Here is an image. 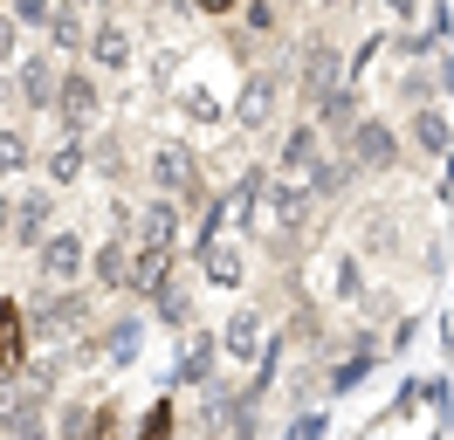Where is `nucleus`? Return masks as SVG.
Segmentation results:
<instances>
[{
	"label": "nucleus",
	"instance_id": "obj_32",
	"mask_svg": "<svg viewBox=\"0 0 454 440\" xmlns=\"http://www.w3.org/2000/svg\"><path fill=\"white\" fill-rule=\"evenodd\" d=\"M200 14H234V7H241V0H193Z\"/></svg>",
	"mask_w": 454,
	"mask_h": 440
},
{
	"label": "nucleus",
	"instance_id": "obj_22",
	"mask_svg": "<svg viewBox=\"0 0 454 440\" xmlns=\"http://www.w3.org/2000/svg\"><path fill=\"white\" fill-rule=\"evenodd\" d=\"M83 165H90V152H83V138L69 131L56 152H49V179H56V186H69V179H83Z\"/></svg>",
	"mask_w": 454,
	"mask_h": 440
},
{
	"label": "nucleus",
	"instance_id": "obj_14",
	"mask_svg": "<svg viewBox=\"0 0 454 440\" xmlns=\"http://www.w3.org/2000/svg\"><path fill=\"white\" fill-rule=\"evenodd\" d=\"M83 55L97 62V69H131V35H124L117 21H97L83 35Z\"/></svg>",
	"mask_w": 454,
	"mask_h": 440
},
{
	"label": "nucleus",
	"instance_id": "obj_20",
	"mask_svg": "<svg viewBox=\"0 0 454 440\" xmlns=\"http://www.w3.org/2000/svg\"><path fill=\"white\" fill-rule=\"evenodd\" d=\"M317 152H324V131H317V124H289V131H283V152H276V159H283V172H310Z\"/></svg>",
	"mask_w": 454,
	"mask_h": 440
},
{
	"label": "nucleus",
	"instance_id": "obj_2",
	"mask_svg": "<svg viewBox=\"0 0 454 440\" xmlns=\"http://www.w3.org/2000/svg\"><path fill=\"white\" fill-rule=\"evenodd\" d=\"M83 262H90V248H83V234L76 227H49L42 241H35V269H42V282H76L83 275Z\"/></svg>",
	"mask_w": 454,
	"mask_h": 440
},
{
	"label": "nucleus",
	"instance_id": "obj_18",
	"mask_svg": "<svg viewBox=\"0 0 454 440\" xmlns=\"http://www.w3.org/2000/svg\"><path fill=\"white\" fill-rule=\"evenodd\" d=\"M21 358H28V310L0 302V372H14Z\"/></svg>",
	"mask_w": 454,
	"mask_h": 440
},
{
	"label": "nucleus",
	"instance_id": "obj_5",
	"mask_svg": "<svg viewBox=\"0 0 454 440\" xmlns=\"http://www.w3.org/2000/svg\"><path fill=\"white\" fill-rule=\"evenodd\" d=\"M276 104H283V76H276V69H255V76L241 82V97H234V124H241V131H262V124L276 117Z\"/></svg>",
	"mask_w": 454,
	"mask_h": 440
},
{
	"label": "nucleus",
	"instance_id": "obj_31",
	"mask_svg": "<svg viewBox=\"0 0 454 440\" xmlns=\"http://www.w3.org/2000/svg\"><path fill=\"white\" fill-rule=\"evenodd\" d=\"M90 427V406H62V434H83Z\"/></svg>",
	"mask_w": 454,
	"mask_h": 440
},
{
	"label": "nucleus",
	"instance_id": "obj_35",
	"mask_svg": "<svg viewBox=\"0 0 454 440\" xmlns=\"http://www.w3.org/2000/svg\"><path fill=\"white\" fill-rule=\"evenodd\" d=\"M386 7H393V14H413V0H386Z\"/></svg>",
	"mask_w": 454,
	"mask_h": 440
},
{
	"label": "nucleus",
	"instance_id": "obj_30",
	"mask_svg": "<svg viewBox=\"0 0 454 440\" xmlns=\"http://www.w3.org/2000/svg\"><path fill=\"white\" fill-rule=\"evenodd\" d=\"M14 42H21V28H14V14H0V62L14 55Z\"/></svg>",
	"mask_w": 454,
	"mask_h": 440
},
{
	"label": "nucleus",
	"instance_id": "obj_15",
	"mask_svg": "<svg viewBox=\"0 0 454 440\" xmlns=\"http://www.w3.org/2000/svg\"><path fill=\"white\" fill-rule=\"evenodd\" d=\"M351 179H358V165H351V152H344V145H338V152H317V159H310V192H317V200L344 192Z\"/></svg>",
	"mask_w": 454,
	"mask_h": 440
},
{
	"label": "nucleus",
	"instance_id": "obj_36",
	"mask_svg": "<svg viewBox=\"0 0 454 440\" xmlns=\"http://www.w3.org/2000/svg\"><path fill=\"white\" fill-rule=\"evenodd\" d=\"M324 7H351V0H324Z\"/></svg>",
	"mask_w": 454,
	"mask_h": 440
},
{
	"label": "nucleus",
	"instance_id": "obj_1",
	"mask_svg": "<svg viewBox=\"0 0 454 440\" xmlns=\"http://www.w3.org/2000/svg\"><path fill=\"white\" fill-rule=\"evenodd\" d=\"M338 145L351 152L358 172H393V165H399V131L386 124V117H365V110H358V124H351Z\"/></svg>",
	"mask_w": 454,
	"mask_h": 440
},
{
	"label": "nucleus",
	"instance_id": "obj_10",
	"mask_svg": "<svg viewBox=\"0 0 454 440\" xmlns=\"http://www.w3.org/2000/svg\"><path fill=\"white\" fill-rule=\"evenodd\" d=\"M131 234H138L145 248H179V200H172V192H159V200L131 220Z\"/></svg>",
	"mask_w": 454,
	"mask_h": 440
},
{
	"label": "nucleus",
	"instance_id": "obj_4",
	"mask_svg": "<svg viewBox=\"0 0 454 440\" xmlns=\"http://www.w3.org/2000/svg\"><path fill=\"white\" fill-rule=\"evenodd\" d=\"M145 172H152V186L172 192V200H200V165L186 145H159L152 159H145Z\"/></svg>",
	"mask_w": 454,
	"mask_h": 440
},
{
	"label": "nucleus",
	"instance_id": "obj_19",
	"mask_svg": "<svg viewBox=\"0 0 454 440\" xmlns=\"http://www.w3.org/2000/svg\"><path fill=\"white\" fill-rule=\"evenodd\" d=\"M83 269L97 275V289H131V248H124V241L97 248V255H90Z\"/></svg>",
	"mask_w": 454,
	"mask_h": 440
},
{
	"label": "nucleus",
	"instance_id": "obj_16",
	"mask_svg": "<svg viewBox=\"0 0 454 440\" xmlns=\"http://www.w3.org/2000/svg\"><path fill=\"white\" fill-rule=\"evenodd\" d=\"M331 82H338V49H331V42H303V82H296V90H303V104L324 97Z\"/></svg>",
	"mask_w": 454,
	"mask_h": 440
},
{
	"label": "nucleus",
	"instance_id": "obj_23",
	"mask_svg": "<svg viewBox=\"0 0 454 440\" xmlns=\"http://www.w3.org/2000/svg\"><path fill=\"white\" fill-rule=\"evenodd\" d=\"M152 302H159V317H166L172 330H186V324H193V302H186V289H172V282H159V289H152Z\"/></svg>",
	"mask_w": 454,
	"mask_h": 440
},
{
	"label": "nucleus",
	"instance_id": "obj_26",
	"mask_svg": "<svg viewBox=\"0 0 454 440\" xmlns=\"http://www.w3.org/2000/svg\"><path fill=\"white\" fill-rule=\"evenodd\" d=\"M214 358H221L214 344H193V351L179 358V379H186V385H207V372H214Z\"/></svg>",
	"mask_w": 454,
	"mask_h": 440
},
{
	"label": "nucleus",
	"instance_id": "obj_13",
	"mask_svg": "<svg viewBox=\"0 0 454 440\" xmlns=\"http://www.w3.org/2000/svg\"><path fill=\"white\" fill-rule=\"evenodd\" d=\"M221 351L234 358V365H255V358L269 351V344H262V317H255V310H234V317H227V330H221Z\"/></svg>",
	"mask_w": 454,
	"mask_h": 440
},
{
	"label": "nucleus",
	"instance_id": "obj_34",
	"mask_svg": "<svg viewBox=\"0 0 454 440\" xmlns=\"http://www.w3.org/2000/svg\"><path fill=\"white\" fill-rule=\"evenodd\" d=\"M76 7H83V14H104V7H111V0H76Z\"/></svg>",
	"mask_w": 454,
	"mask_h": 440
},
{
	"label": "nucleus",
	"instance_id": "obj_24",
	"mask_svg": "<svg viewBox=\"0 0 454 440\" xmlns=\"http://www.w3.org/2000/svg\"><path fill=\"white\" fill-rule=\"evenodd\" d=\"M207 282H241V255H234V248H221V241H207Z\"/></svg>",
	"mask_w": 454,
	"mask_h": 440
},
{
	"label": "nucleus",
	"instance_id": "obj_25",
	"mask_svg": "<svg viewBox=\"0 0 454 440\" xmlns=\"http://www.w3.org/2000/svg\"><path fill=\"white\" fill-rule=\"evenodd\" d=\"M28 131H0V179H7V172H28Z\"/></svg>",
	"mask_w": 454,
	"mask_h": 440
},
{
	"label": "nucleus",
	"instance_id": "obj_29",
	"mask_svg": "<svg viewBox=\"0 0 454 440\" xmlns=\"http://www.w3.org/2000/svg\"><path fill=\"white\" fill-rule=\"evenodd\" d=\"M104 351H111L117 365H124V358L138 351V324H124V330H111V337H104Z\"/></svg>",
	"mask_w": 454,
	"mask_h": 440
},
{
	"label": "nucleus",
	"instance_id": "obj_8",
	"mask_svg": "<svg viewBox=\"0 0 454 440\" xmlns=\"http://www.w3.org/2000/svg\"><path fill=\"white\" fill-rule=\"evenodd\" d=\"M49 227H56V192H49V186L21 192V200H14V220H7V234H14L21 248H35Z\"/></svg>",
	"mask_w": 454,
	"mask_h": 440
},
{
	"label": "nucleus",
	"instance_id": "obj_6",
	"mask_svg": "<svg viewBox=\"0 0 454 440\" xmlns=\"http://www.w3.org/2000/svg\"><path fill=\"white\" fill-rule=\"evenodd\" d=\"M269 214H276V248H283V241H296V234L310 227V214H317V192L289 179V186H276V192H269Z\"/></svg>",
	"mask_w": 454,
	"mask_h": 440
},
{
	"label": "nucleus",
	"instance_id": "obj_27",
	"mask_svg": "<svg viewBox=\"0 0 454 440\" xmlns=\"http://www.w3.org/2000/svg\"><path fill=\"white\" fill-rule=\"evenodd\" d=\"M21 392H28V385L14 379V372L0 379V434H7V420H14V406H21Z\"/></svg>",
	"mask_w": 454,
	"mask_h": 440
},
{
	"label": "nucleus",
	"instance_id": "obj_7",
	"mask_svg": "<svg viewBox=\"0 0 454 440\" xmlns=\"http://www.w3.org/2000/svg\"><path fill=\"white\" fill-rule=\"evenodd\" d=\"M56 110H62L69 131H83L90 117H97V76H90V69H62L56 76Z\"/></svg>",
	"mask_w": 454,
	"mask_h": 440
},
{
	"label": "nucleus",
	"instance_id": "obj_3",
	"mask_svg": "<svg viewBox=\"0 0 454 440\" xmlns=\"http://www.w3.org/2000/svg\"><path fill=\"white\" fill-rule=\"evenodd\" d=\"M56 76H62V55L56 49H35L14 62V97L28 110H56Z\"/></svg>",
	"mask_w": 454,
	"mask_h": 440
},
{
	"label": "nucleus",
	"instance_id": "obj_33",
	"mask_svg": "<svg viewBox=\"0 0 454 440\" xmlns=\"http://www.w3.org/2000/svg\"><path fill=\"white\" fill-rule=\"evenodd\" d=\"M7 220H14V200H7V186H0V241H7Z\"/></svg>",
	"mask_w": 454,
	"mask_h": 440
},
{
	"label": "nucleus",
	"instance_id": "obj_28",
	"mask_svg": "<svg viewBox=\"0 0 454 440\" xmlns=\"http://www.w3.org/2000/svg\"><path fill=\"white\" fill-rule=\"evenodd\" d=\"M49 7H56V0H14V28H42Z\"/></svg>",
	"mask_w": 454,
	"mask_h": 440
},
{
	"label": "nucleus",
	"instance_id": "obj_21",
	"mask_svg": "<svg viewBox=\"0 0 454 440\" xmlns=\"http://www.w3.org/2000/svg\"><path fill=\"white\" fill-rule=\"evenodd\" d=\"M166 269H172V248H138L131 255V296H152L166 282Z\"/></svg>",
	"mask_w": 454,
	"mask_h": 440
},
{
	"label": "nucleus",
	"instance_id": "obj_17",
	"mask_svg": "<svg viewBox=\"0 0 454 440\" xmlns=\"http://www.w3.org/2000/svg\"><path fill=\"white\" fill-rule=\"evenodd\" d=\"M49 49L56 55H76L83 49V35H90V21H83V7H76V0H62V7H49Z\"/></svg>",
	"mask_w": 454,
	"mask_h": 440
},
{
	"label": "nucleus",
	"instance_id": "obj_11",
	"mask_svg": "<svg viewBox=\"0 0 454 440\" xmlns=\"http://www.w3.org/2000/svg\"><path fill=\"white\" fill-rule=\"evenodd\" d=\"M83 317H90V296H76V289H69V296H49V302H42V310L28 317V330H35V337H69Z\"/></svg>",
	"mask_w": 454,
	"mask_h": 440
},
{
	"label": "nucleus",
	"instance_id": "obj_9",
	"mask_svg": "<svg viewBox=\"0 0 454 440\" xmlns=\"http://www.w3.org/2000/svg\"><path fill=\"white\" fill-rule=\"evenodd\" d=\"M310 124L324 138H344L351 124H358V90H351V82H331L324 97H310Z\"/></svg>",
	"mask_w": 454,
	"mask_h": 440
},
{
	"label": "nucleus",
	"instance_id": "obj_12",
	"mask_svg": "<svg viewBox=\"0 0 454 440\" xmlns=\"http://www.w3.org/2000/svg\"><path fill=\"white\" fill-rule=\"evenodd\" d=\"M406 138L420 145L427 159H454V131H448V117L434 104H413V117H406Z\"/></svg>",
	"mask_w": 454,
	"mask_h": 440
}]
</instances>
